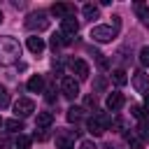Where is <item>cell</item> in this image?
<instances>
[{
	"label": "cell",
	"mask_w": 149,
	"mask_h": 149,
	"mask_svg": "<svg viewBox=\"0 0 149 149\" xmlns=\"http://www.w3.org/2000/svg\"><path fill=\"white\" fill-rule=\"evenodd\" d=\"M109 128H112V130H121V128H126V121H123V119H119V116H116V119H114V121H112V126H109Z\"/></svg>",
	"instance_id": "31"
},
{
	"label": "cell",
	"mask_w": 149,
	"mask_h": 149,
	"mask_svg": "<svg viewBox=\"0 0 149 149\" xmlns=\"http://www.w3.org/2000/svg\"><path fill=\"white\" fill-rule=\"evenodd\" d=\"M144 109H149V91L144 93Z\"/></svg>",
	"instance_id": "34"
},
{
	"label": "cell",
	"mask_w": 149,
	"mask_h": 149,
	"mask_svg": "<svg viewBox=\"0 0 149 149\" xmlns=\"http://www.w3.org/2000/svg\"><path fill=\"white\" fill-rule=\"evenodd\" d=\"M112 81L116 84V86H123L126 81H128V77H126V70H112Z\"/></svg>",
	"instance_id": "18"
},
{
	"label": "cell",
	"mask_w": 149,
	"mask_h": 149,
	"mask_svg": "<svg viewBox=\"0 0 149 149\" xmlns=\"http://www.w3.org/2000/svg\"><path fill=\"white\" fill-rule=\"evenodd\" d=\"M68 42H70V37H65L63 33H58V35H54V37H51V42H49V44H51V49L56 51V49H61V47H63V44H68Z\"/></svg>",
	"instance_id": "17"
},
{
	"label": "cell",
	"mask_w": 149,
	"mask_h": 149,
	"mask_svg": "<svg viewBox=\"0 0 149 149\" xmlns=\"http://www.w3.org/2000/svg\"><path fill=\"white\" fill-rule=\"evenodd\" d=\"M0 126H5V123H2V119H0Z\"/></svg>",
	"instance_id": "36"
},
{
	"label": "cell",
	"mask_w": 149,
	"mask_h": 149,
	"mask_svg": "<svg viewBox=\"0 0 149 149\" xmlns=\"http://www.w3.org/2000/svg\"><path fill=\"white\" fill-rule=\"evenodd\" d=\"M26 28L28 30H47L49 28V19L44 12H37V14H28L26 19Z\"/></svg>",
	"instance_id": "3"
},
{
	"label": "cell",
	"mask_w": 149,
	"mask_h": 149,
	"mask_svg": "<svg viewBox=\"0 0 149 149\" xmlns=\"http://www.w3.org/2000/svg\"><path fill=\"white\" fill-rule=\"evenodd\" d=\"M33 137H35V140H40V142H42V140H47V133H44V130H42V133H35V135H33Z\"/></svg>",
	"instance_id": "33"
},
{
	"label": "cell",
	"mask_w": 149,
	"mask_h": 149,
	"mask_svg": "<svg viewBox=\"0 0 149 149\" xmlns=\"http://www.w3.org/2000/svg\"><path fill=\"white\" fill-rule=\"evenodd\" d=\"M26 86H28V91H30V93H42V91H44V79H42L40 74H33V77L28 79V84H26Z\"/></svg>",
	"instance_id": "10"
},
{
	"label": "cell",
	"mask_w": 149,
	"mask_h": 149,
	"mask_svg": "<svg viewBox=\"0 0 149 149\" xmlns=\"http://www.w3.org/2000/svg\"><path fill=\"white\" fill-rule=\"evenodd\" d=\"M81 116H84V109H81V107H70V109H68V121H70V123L79 121Z\"/></svg>",
	"instance_id": "23"
},
{
	"label": "cell",
	"mask_w": 149,
	"mask_h": 149,
	"mask_svg": "<svg viewBox=\"0 0 149 149\" xmlns=\"http://www.w3.org/2000/svg\"><path fill=\"white\" fill-rule=\"evenodd\" d=\"M70 12H72V5H63V2H58V5H54V7H51V14L63 16V19H68V16H70Z\"/></svg>",
	"instance_id": "13"
},
{
	"label": "cell",
	"mask_w": 149,
	"mask_h": 149,
	"mask_svg": "<svg viewBox=\"0 0 149 149\" xmlns=\"http://www.w3.org/2000/svg\"><path fill=\"white\" fill-rule=\"evenodd\" d=\"M135 14L149 26V5H142V2H135Z\"/></svg>",
	"instance_id": "16"
},
{
	"label": "cell",
	"mask_w": 149,
	"mask_h": 149,
	"mask_svg": "<svg viewBox=\"0 0 149 149\" xmlns=\"http://www.w3.org/2000/svg\"><path fill=\"white\" fill-rule=\"evenodd\" d=\"M28 49H30L33 54H42V51H44V40L37 37V35L28 37Z\"/></svg>",
	"instance_id": "11"
},
{
	"label": "cell",
	"mask_w": 149,
	"mask_h": 149,
	"mask_svg": "<svg viewBox=\"0 0 149 149\" xmlns=\"http://www.w3.org/2000/svg\"><path fill=\"white\" fill-rule=\"evenodd\" d=\"M33 112H35V102H33L30 98H19V100L14 102V114H16V116L23 119V116H30Z\"/></svg>",
	"instance_id": "5"
},
{
	"label": "cell",
	"mask_w": 149,
	"mask_h": 149,
	"mask_svg": "<svg viewBox=\"0 0 149 149\" xmlns=\"http://www.w3.org/2000/svg\"><path fill=\"white\" fill-rule=\"evenodd\" d=\"M140 63H142L144 68H149V47H142V49H140Z\"/></svg>",
	"instance_id": "27"
},
{
	"label": "cell",
	"mask_w": 149,
	"mask_h": 149,
	"mask_svg": "<svg viewBox=\"0 0 149 149\" xmlns=\"http://www.w3.org/2000/svg\"><path fill=\"white\" fill-rule=\"evenodd\" d=\"M84 105H86L88 109H98V98H95V95H86Z\"/></svg>",
	"instance_id": "29"
},
{
	"label": "cell",
	"mask_w": 149,
	"mask_h": 149,
	"mask_svg": "<svg viewBox=\"0 0 149 149\" xmlns=\"http://www.w3.org/2000/svg\"><path fill=\"white\" fill-rule=\"evenodd\" d=\"M95 119H98L105 128H109V126H112V121H114V119H112L109 114H105V112H98V114H95Z\"/></svg>",
	"instance_id": "26"
},
{
	"label": "cell",
	"mask_w": 149,
	"mask_h": 149,
	"mask_svg": "<svg viewBox=\"0 0 149 149\" xmlns=\"http://www.w3.org/2000/svg\"><path fill=\"white\" fill-rule=\"evenodd\" d=\"M91 37L95 42H112L116 37V28L114 26H93L91 28Z\"/></svg>",
	"instance_id": "2"
},
{
	"label": "cell",
	"mask_w": 149,
	"mask_h": 149,
	"mask_svg": "<svg viewBox=\"0 0 149 149\" xmlns=\"http://www.w3.org/2000/svg\"><path fill=\"white\" fill-rule=\"evenodd\" d=\"M79 149H95V144H93L91 140H81V142H79Z\"/></svg>",
	"instance_id": "32"
},
{
	"label": "cell",
	"mask_w": 149,
	"mask_h": 149,
	"mask_svg": "<svg viewBox=\"0 0 149 149\" xmlns=\"http://www.w3.org/2000/svg\"><path fill=\"white\" fill-rule=\"evenodd\" d=\"M14 147H16V149H28V147H30V137H28V135H19L16 142H14Z\"/></svg>",
	"instance_id": "25"
},
{
	"label": "cell",
	"mask_w": 149,
	"mask_h": 149,
	"mask_svg": "<svg viewBox=\"0 0 149 149\" xmlns=\"http://www.w3.org/2000/svg\"><path fill=\"white\" fill-rule=\"evenodd\" d=\"M5 128L12 130V133H19V130H23V121L21 119H7L5 121Z\"/></svg>",
	"instance_id": "20"
},
{
	"label": "cell",
	"mask_w": 149,
	"mask_h": 149,
	"mask_svg": "<svg viewBox=\"0 0 149 149\" xmlns=\"http://www.w3.org/2000/svg\"><path fill=\"white\" fill-rule=\"evenodd\" d=\"M123 102H126L123 93H109L107 100H105V107H107L109 112H119V109L123 107Z\"/></svg>",
	"instance_id": "7"
},
{
	"label": "cell",
	"mask_w": 149,
	"mask_h": 149,
	"mask_svg": "<svg viewBox=\"0 0 149 149\" xmlns=\"http://www.w3.org/2000/svg\"><path fill=\"white\" fill-rule=\"evenodd\" d=\"M70 68H72V72L77 74V79H88V63H86V61L74 58V61H70Z\"/></svg>",
	"instance_id": "6"
},
{
	"label": "cell",
	"mask_w": 149,
	"mask_h": 149,
	"mask_svg": "<svg viewBox=\"0 0 149 149\" xmlns=\"http://www.w3.org/2000/svg\"><path fill=\"white\" fill-rule=\"evenodd\" d=\"M93 86H95V91H98V93H102V91H105V86H107V81H105V77H98Z\"/></svg>",
	"instance_id": "30"
},
{
	"label": "cell",
	"mask_w": 149,
	"mask_h": 149,
	"mask_svg": "<svg viewBox=\"0 0 149 149\" xmlns=\"http://www.w3.org/2000/svg\"><path fill=\"white\" fill-rule=\"evenodd\" d=\"M19 56H21V44L9 35L0 37V65H12L19 61Z\"/></svg>",
	"instance_id": "1"
},
{
	"label": "cell",
	"mask_w": 149,
	"mask_h": 149,
	"mask_svg": "<svg viewBox=\"0 0 149 149\" xmlns=\"http://www.w3.org/2000/svg\"><path fill=\"white\" fill-rule=\"evenodd\" d=\"M86 128H88V133H91V135H95V137H98V135H102V133L107 130V128H105V126H102V123H100L95 116H93V119H88Z\"/></svg>",
	"instance_id": "12"
},
{
	"label": "cell",
	"mask_w": 149,
	"mask_h": 149,
	"mask_svg": "<svg viewBox=\"0 0 149 149\" xmlns=\"http://www.w3.org/2000/svg\"><path fill=\"white\" fill-rule=\"evenodd\" d=\"M9 105V93H7V88L5 86H0V109L2 107H7Z\"/></svg>",
	"instance_id": "28"
},
{
	"label": "cell",
	"mask_w": 149,
	"mask_h": 149,
	"mask_svg": "<svg viewBox=\"0 0 149 149\" xmlns=\"http://www.w3.org/2000/svg\"><path fill=\"white\" fill-rule=\"evenodd\" d=\"M133 86H135V91H149V74L144 72V70H140V72H135L133 74Z\"/></svg>",
	"instance_id": "9"
},
{
	"label": "cell",
	"mask_w": 149,
	"mask_h": 149,
	"mask_svg": "<svg viewBox=\"0 0 149 149\" xmlns=\"http://www.w3.org/2000/svg\"><path fill=\"white\" fill-rule=\"evenodd\" d=\"M77 30H79V23H77V19L68 16V19H63V21H61V33H63L65 37H72V35H77Z\"/></svg>",
	"instance_id": "8"
},
{
	"label": "cell",
	"mask_w": 149,
	"mask_h": 149,
	"mask_svg": "<svg viewBox=\"0 0 149 149\" xmlns=\"http://www.w3.org/2000/svg\"><path fill=\"white\" fill-rule=\"evenodd\" d=\"M137 137H140L144 144L149 142V119H144V121L137 123Z\"/></svg>",
	"instance_id": "15"
},
{
	"label": "cell",
	"mask_w": 149,
	"mask_h": 149,
	"mask_svg": "<svg viewBox=\"0 0 149 149\" xmlns=\"http://www.w3.org/2000/svg\"><path fill=\"white\" fill-rule=\"evenodd\" d=\"M130 114H133L135 119H140V121L149 119V114H147V109H144L142 105H130Z\"/></svg>",
	"instance_id": "19"
},
{
	"label": "cell",
	"mask_w": 149,
	"mask_h": 149,
	"mask_svg": "<svg viewBox=\"0 0 149 149\" xmlns=\"http://www.w3.org/2000/svg\"><path fill=\"white\" fill-rule=\"evenodd\" d=\"M56 149H74V142L65 135H58L56 137Z\"/></svg>",
	"instance_id": "22"
},
{
	"label": "cell",
	"mask_w": 149,
	"mask_h": 149,
	"mask_svg": "<svg viewBox=\"0 0 149 149\" xmlns=\"http://www.w3.org/2000/svg\"><path fill=\"white\" fill-rule=\"evenodd\" d=\"M0 23H2V12H0Z\"/></svg>",
	"instance_id": "35"
},
{
	"label": "cell",
	"mask_w": 149,
	"mask_h": 149,
	"mask_svg": "<svg viewBox=\"0 0 149 149\" xmlns=\"http://www.w3.org/2000/svg\"><path fill=\"white\" fill-rule=\"evenodd\" d=\"M81 14H84L86 19H95V16H98V7H95V5H84V7H81Z\"/></svg>",
	"instance_id": "24"
},
{
	"label": "cell",
	"mask_w": 149,
	"mask_h": 149,
	"mask_svg": "<svg viewBox=\"0 0 149 149\" xmlns=\"http://www.w3.org/2000/svg\"><path fill=\"white\" fill-rule=\"evenodd\" d=\"M61 93L68 98V100H74L79 95V84L74 77H63L61 79Z\"/></svg>",
	"instance_id": "4"
},
{
	"label": "cell",
	"mask_w": 149,
	"mask_h": 149,
	"mask_svg": "<svg viewBox=\"0 0 149 149\" xmlns=\"http://www.w3.org/2000/svg\"><path fill=\"white\" fill-rule=\"evenodd\" d=\"M126 140H128V144H130V149H144V142L135 135V133H126Z\"/></svg>",
	"instance_id": "21"
},
{
	"label": "cell",
	"mask_w": 149,
	"mask_h": 149,
	"mask_svg": "<svg viewBox=\"0 0 149 149\" xmlns=\"http://www.w3.org/2000/svg\"><path fill=\"white\" fill-rule=\"evenodd\" d=\"M54 123V114L51 112H40L37 114V128H49Z\"/></svg>",
	"instance_id": "14"
}]
</instances>
